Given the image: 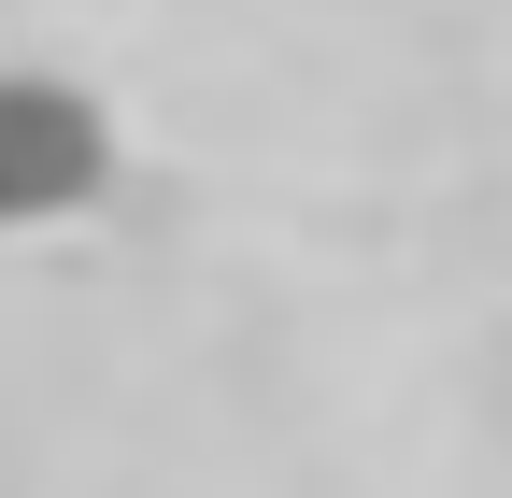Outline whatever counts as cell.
<instances>
[{"instance_id": "1", "label": "cell", "mask_w": 512, "mask_h": 498, "mask_svg": "<svg viewBox=\"0 0 512 498\" xmlns=\"http://www.w3.org/2000/svg\"><path fill=\"white\" fill-rule=\"evenodd\" d=\"M114 185V129L86 86L57 72H0V228H57Z\"/></svg>"}]
</instances>
